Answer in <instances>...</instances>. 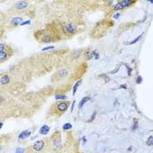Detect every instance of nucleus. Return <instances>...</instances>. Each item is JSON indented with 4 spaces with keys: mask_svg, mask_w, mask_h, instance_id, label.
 Wrapping results in <instances>:
<instances>
[{
    "mask_svg": "<svg viewBox=\"0 0 153 153\" xmlns=\"http://www.w3.org/2000/svg\"><path fill=\"white\" fill-rule=\"evenodd\" d=\"M32 134V132H31V130H25V131H23V132H21V134L19 136V139H25V138H27L30 135Z\"/></svg>",
    "mask_w": 153,
    "mask_h": 153,
    "instance_id": "obj_7",
    "label": "nucleus"
},
{
    "mask_svg": "<svg viewBox=\"0 0 153 153\" xmlns=\"http://www.w3.org/2000/svg\"><path fill=\"white\" fill-rule=\"evenodd\" d=\"M88 100H89V98H88V97H85L84 99H82V102H80V105H79V107H80V108H82L83 104H84V103H85L87 101H88Z\"/></svg>",
    "mask_w": 153,
    "mask_h": 153,
    "instance_id": "obj_9",
    "label": "nucleus"
},
{
    "mask_svg": "<svg viewBox=\"0 0 153 153\" xmlns=\"http://www.w3.org/2000/svg\"><path fill=\"white\" fill-rule=\"evenodd\" d=\"M141 37H142V36H139L138 38H137L136 39H134V40H133L132 42H130V44H133V43H136V42H137V40H139V39H141Z\"/></svg>",
    "mask_w": 153,
    "mask_h": 153,
    "instance_id": "obj_14",
    "label": "nucleus"
},
{
    "mask_svg": "<svg viewBox=\"0 0 153 153\" xmlns=\"http://www.w3.org/2000/svg\"><path fill=\"white\" fill-rule=\"evenodd\" d=\"M46 146H47V143L46 140H39V141L35 142L33 145V149L37 152H39L41 151H43Z\"/></svg>",
    "mask_w": 153,
    "mask_h": 153,
    "instance_id": "obj_4",
    "label": "nucleus"
},
{
    "mask_svg": "<svg viewBox=\"0 0 153 153\" xmlns=\"http://www.w3.org/2000/svg\"><path fill=\"white\" fill-rule=\"evenodd\" d=\"M55 98H56V99H65L66 96H65V95H59V94H57Z\"/></svg>",
    "mask_w": 153,
    "mask_h": 153,
    "instance_id": "obj_13",
    "label": "nucleus"
},
{
    "mask_svg": "<svg viewBox=\"0 0 153 153\" xmlns=\"http://www.w3.org/2000/svg\"><path fill=\"white\" fill-rule=\"evenodd\" d=\"M82 82H77V84H75V86H74V94H75V92H76V89L78 88V87H79V85L81 84Z\"/></svg>",
    "mask_w": 153,
    "mask_h": 153,
    "instance_id": "obj_12",
    "label": "nucleus"
},
{
    "mask_svg": "<svg viewBox=\"0 0 153 153\" xmlns=\"http://www.w3.org/2000/svg\"><path fill=\"white\" fill-rule=\"evenodd\" d=\"M12 55V47H9L6 50L0 52V63H3L4 61H6L7 59H9Z\"/></svg>",
    "mask_w": 153,
    "mask_h": 153,
    "instance_id": "obj_3",
    "label": "nucleus"
},
{
    "mask_svg": "<svg viewBox=\"0 0 153 153\" xmlns=\"http://www.w3.org/2000/svg\"><path fill=\"white\" fill-rule=\"evenodd\" d=\"M141 78H140V76H138V78H137V83H140L141 82Z\"/></svg>",
    "mask_w": 153,
    "mask_h": 153,
    "instance_id": "obj_15",
    "label": "nucleus"
},
{
    "mask_svg": "<svg viewBox=\"0 0 153 153\" xmlns=\"http://www.w3.org/2000/svg\"><path fill=\"white\" fill-rule=\"evenodd\" d=\"M136 2L135 1H131V0H123V1H120L117 5H115L114 10L118 11V10H122L124 9L126 7H130L132 4H134Z\"/></svg>",
    "mask_w": 153,
    "mask_h": 153,
    "instance_id": "obj_2",
    "label": "nucleus"
},
{
    "mask_svg": "<svg viewBox=\"0 0 153 153\" xmlns=\"http://www.w3.org/2000/svg\"><path fill=\"white\" fill-rule=\"evenodd\" d=\"M69 104H70L69 102H58V103H55L54 105L51 107V108L49 110L50 115L59 117L67 111Z\"/></svg>",
    "mask_w": 153,
    "mask_h": 153,
    "instance_id": "obj_1",
    "label": "nucleus"
},
{
    "mask_svg": "<svg viewBox=\"0 0 153 153\" xmlns=\"http://www.w3.org/2000/svg\"><path fill=\"white\" fill-rule=\"evenodd\" d=\"M71 124L70 123H66L64 126H63V130H69V129H71Z\"/></svg>",
    "mask_w": 153,
    "mask_h": 153,
    "instance_id": "obj_10",
    "label": "nucleus"
},
{
    "mask_svg": "<svg viewBox=\"0 0 153 153\" xmlns=\"http://www.w3.org/2000/svg\"><path fill=\"white\" fill-rule=\"evenodd\" d=\"M28 5H29V4H28V2H25V1H19V2H17L16 4H13V8L16 10V11H24L25 9H26L27 7H28Z\"/></svg>",
    "mask_w": 153,
    "mask_h": 153,
    "instance_id": "obj_5",
    "label": "nucleus"
},
{
    "mask_svg": "<svg viewBox=\"0 0 153 153\" xmlns=\"http://www.w3.org/2000/svg\"><path fill=\"white\" fill-rule=\"evenodd\" d=\"M49 130H50V128H49L47 125H44V126H42V128L39 130V133H40L41 135H46V134H47V133L49 132Z\"/></svg>",
    "mask_w": 153,
    "mask_h": 153,
    "instance_id": "obj_8",
    "label": "nucleus"
},
{
    "mask_svg": "<svg viewBox=\"0 0 153 153\" xmlns=\"http://www.w3.org/2000/svg\"><path fill=\"white\" fill-rule=\"evenodd\" d=\"M152 141H153L152 137L151 136V137H149V139L147 140V144H149L150 146H152Z\"/></svg>",
    "mask_w": 153,
    "mask_h": 153,
    "instance_id": "obj_11",
    "label": "nucleus"
},
{
    "mask_svg": "<svg viewBox=\"0 0 153 153\" xmlns=\"http://www.w3.org/2000/svg\"><path fill=\"white\" fill-rule=\"evenodd\" d=\"M10 21V24L12 25V26H17L18 25H19V24H21V22L23 21V19L21 18V17H18V16H15V17H12V19H11V20H9Z\"/></svg>",
    "mask_w": 153,
    "mask_h": 153,
    "instance_id": "obj_6",
    "label": "nucleus"
}]
</instances>
